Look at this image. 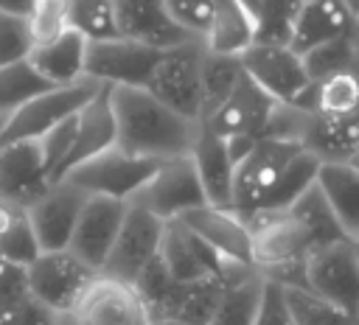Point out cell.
<instances>
[{
	"label": "cell",
	"mask_w": 359,
	"mask_h": 325,
	"mask_svg": "<svg viewBox=\"0 0 359 325\" xmlns=\"http://www.w3.org/2000/svg\"><path fill=\"white\" fill-rule=\"evenodd\" d=\"M247 224L252 238V266L266 280L286 289H306V258L314 249L348 238L317 182L292 207L258 213Z\"/></svg>",
	"instance_id": "1"
},
{
	"label": "cell",
	"mask_w": 359,
	"mask_h": 325,
	"mask_svg": "<svg viewBox=\"0 0 359 325\" xmlns=\"http://www.w3.org/2000/svg\"><path fill=\"white\" fill-rule=\"evenodd\" d=\"M320 157L297 140L264 137L236 165L233 210L241 219L292 207L320 174Z\"/></svg>",
	"instance_id": "2"
},
{
	"label": "cell",
	"mask_w": 359,
	"mask_h": 325,
	"mask_svg": "<svg viewBox=\"0 0 359 325\" xmlns=\"http://www.w3.org/2000/svg\"><path fill=\"white\" fill-rule=\"evenodd\" d=\"M118 120V148L146 160L188 157L202 134V123L174 112L146 87H112Z\"/></svg>",
	"instance_id": "3"
},
{
	"label": "cell",
	"mask_w": 359,
	"mask_h": 325,
	"mask_svg": "<svg viewBox=\"0 0 359 325\" xmlns=\"http://www.w3.org/2000/svg\"><path fill=\"white\" fill-rule=\"evenodd\" d=\"M202 64H205L202 39H191L185 45L168 48L160 64L154 67L146 90L174 112L202 123Z\"/></svg>",
	"instance_id": "4"
},
{
	"label": "cell",
	"mask_w": 359,
	"mask_h": 325,
	"mask_svg": "<svg viewBox=\"0 0 359 325\" xmlns=\"http://www.w3.org/2000/svg\"><path fill=\"white\" fill-rule=\"evenodd\" d=\"M101 87L104 84L95 81V78H81L76 84L48 90L45 95L34 98L31 104H25L22 109H17L6 120V129L0 134V146L17 143V140H39L42 134H48L62 120L79 115L101 92Z\"/></svg>",
	"instance_id": "5"
},
{
	"label": "cell",
	"mask_w": 359,
	"mask_h": 325,
	"mask_svg": "<svg viewBox=\"0 0 359 325\" xmlns=\"http://www.w3.org/2000/svg\"><path fill=\"white\" fill-rule=\"evenodd\" d=\"M157 168H160L157 160L135 157V154H126L123 148L112 146V148L101 151L98 157L73 168L65 179L73 182L76 188H81L87 196H109V199L132 202L135 193L151 179V174Z\"/></svg>",
	"instance_id": "6"
},
{
	"label": "cell",
	"mask_w": 359,
	"mask_h": 325,
	"mask_svg": "<svg viewBox=\"0 0 359 325\" xmlns=\"http://www.w3.org/2000/svg\"><path fill=\"white\" fill-rule=\"evenodd\" d=\"M28 291L53 314L76 311L79 300L84 297L87 286L95 280V269L87 266L70 249L42 252L28 269Z\"/></svg>",
	"instance_id": "7"
},
{
	"label": "cell",
	"mask_w": 359,
	"mask_h": 325,
	"mask_svg": "<svg viewBox=\"0 0 359 325\" xmlns=\"http://www.w3.org/2000/svg\"><path fill=\"white\" fill-rule=\"evenodd\" d=\"M129 205H137L163 221H177L185 213L205 207L208 196L202 191V182H199V174H196L191 154L160 162V168L135 193V199Z\"/></svg>",
	"instance_id": "8"
},
{
	"label": "cell",
	"mask_w": 359,
	"mask_h": 325,
	"mask_svg": "<svg viewBox=\"0 0 359 325\" xmlns=\"http://www.w3.org/2000/svg\"><path fill=\"white\" fill-rule=\"evenodd\" d=\"M306 289L359 317V252L351 238L325 244L306 258Z\"/></svg>",
	"instance_id": "9"
},
{
	"label": "cell",
	"mask_w": 359,
	"mask_h": 325,
	"mask_svg": "<svg viewBox=\"0 0 359 325\" xmlns=\"http://www.w3.org/2000/svg\"><path fill=\"white\" fill-rule=\"evenodd\" d=\"M165 50L149 48L143 42L115 36L104 42H90L87 50V78L109 87H146L154 67Z\"/></svg>",
	"instance_id": "10"
},
{
	"label": "cell",
	"mask_w": 359,
	"mask_h": 325,
	"mask_svg": "<svg viewBox=\"0 0 359 325\" xmlns=\"http://www.w3.org/2000/svg\"><path fill=\"white\" fill-rule=\"evenodd\" d=\"M241 67L278 104H294L311 87L303 56L294 53L289 45L255 42L250 50L241 53Z\"/></svg>",
	"instance_id": "11"
},
{
	"label": "cell",
	"mask_w": 359,
	"mask_h": 325,
	"mask_svg": "<svg viewBox=\"0 0 359 325\" xmlns=\"http://www.w3.org/2000/svg\"><path fill=\"white\" fill-rule=\"evenodd\" d=\"M280 104L266 95L247 73L241 76V81L236 84L233 95L222 104V109L205 120L202 126L208 132H213L216 137L222 140H236V137H244V140H264L269 134V126H272V118H275V109Z\"/></svg>",
	"instance_id": "12"
},
{
	"label": "cell",
	"mask_w": 359,
	"mask_h": 325,
	"mask_svg": "<svg viewBox=\"0 0 359 325\" xmlns=\"http://www.w3.org/2000/svg\"><path fill=\"white\" fill-rule=\"evenodd\" d=\"M163 233H165V221L157 219L154 213L129 205L123 227L118 233V241L107 258V266L101 269L104 275H112L118 280L135 283L143 269L160 255V244H163Z\"/></svg>",
	"instance_id": "13"
},
{
	"label": "cell",
	"mask_w": 359,
	"mask_h": 325,
	"mask_svg": "<svg viewBox=\"0 0 359 325\" xmlns=\"http://www.w3.org/2000/svg\"><path fill=\"white\" fill-rule=\"evenodd\" d=\"M73 314L81 325H151V314L137 286L104 272L87 286Z\"/></svg>",
	"instance_id": "14"
},
{
	"label": "cell",
	"mask_w": 359,
	"mask_h": 325,
	"mask_svg": "<svg viewBox=\"0 0 359 325\" xmlns=\"http://www.w3.org/2000/svg\"><path fill=\"white\" fill-rule=\"evenodd\" d=\"M50 168L39 140L0 146V199L31 207L50 191Z\"/></svg>",
	"instance_id": "15"
},
{
	"label": "cell",
	"mask_w": 359,
	"mask_h": 325,
	"mask_svg": "<svg viewBox=\"0 0 359 325\" xmlns=\"http://www.w3.org/2000/svg\"><path fill=\"white\" fill-rule=\"evenodd\" d=\"M126 210H129V202L109 199V196H90L79 216V224H76V233H73L67 249L73 255H79L87 266L101 272L107 266V258H109L115 241H118Z\"/></svg>",
	"instance_id": "16"
},
{
	"label": "cell",
	"mask_w": 359,
	"mask_h": 325,
	"mask_svg": "<svg viewBox=\"0 0 359 325\" xmlns=\"http://www.w3.org/2000/svg\"><path fill=\"white\" fill-rule=\"evenodd\" d=\"M160 261L165 263L168 275L180 283L224 280V272L230 266L227 258H222L213 247H208L180 219L165 221V233H163V244H160Z\"/></svg>",
	"instance_id": "17"
},
{
	"label": "cell",
	"mask_w": 359,
	"mask_h": 325,
	"mask_svg": "<svg viewBox=\"0 0 359 325\" xmlns=\"http://www.w3.org/2000/svg\"><path fill=\"white\" fill-rule=\"evenodd\" d=\"M87 199L90 196L81 188L62 179V182H53L50 191L28 207V221L39 238L42 252L70 247V238L76 233V224H79V216H81Z\"/></svg>",
	"instance_id": "18"
},
{
	"label": "cell",
	"mask_w": 359,
	"mask_h": 325,
	"mask_svg": "<svg viewBox=\"0 0 359 325\" xmlns=\"http://www.w3.org/2000/svg\"><path fill=\"white\" fill-rule=\"evenodd\" d=\"M118 34L149 48H177L191 42L194 36L171 17L165 0H112Z\"/></svg>",
	"instance_id": "19"
},
{
	"label": "cell",
	"mask_w": 359,
	"mask_h": 325,
	"mask_svg": "<svg viewBox=\"0 0 359 325\" xmlns=\"http://www.w3.org/2000/svg\"><path fill=\"white\" fill-rule=\"evenodd\" d=\"M191 233H196L208 247H213L222 258L238 261V263H252V238H250V224L241 219L236 210L224 207H196L180 219Z\"/></svg>",
	"instance_id": "20"
},
{
	"label": "cell",
	"mask_w": 359,
	"mask_h": 325,
	"mask_svg": "<svg viewBox=\"0 0 359 325\" xmlns=\"http://www.w3.org/2000/svg\"><path fill=\"white\" fill-rule=\"evenodd\" d=\"M112 146H118V120H115V109H112V87L104 84L101 92L79 112L76 146L53 182H62L73 168H79L81 162L98 157L101 151H107Z\"/></svg>",
	"instance_id": "21"
},
{
	"label": "cell",
	"mask_w": 359,
	"mask_h": 325,
	"mask_svg": "<svg viewBox=\"0 0 359 325\" xmlns=\"http://www.w3.org/2000/svg\"><path fill=\"white\" fill-rule=\"evenodd\" d=\"M359 22L348 14L342 0H303L292 25L289 48L300 56L311 53L314 48L339 39L351 31H356Z\"/></svg>",
	"instance_id": "22"
},
{
	"label": "cell",
	"mask_w": 359,
	"mask_h": 325,
	"mask_svg": "<svg viewBox=\"0 0 359 325\" xmlns=\"http://www.w3.org/2000/svg\"><path fill=\"white\" fill-rule=\"evenodd\" d=\"M191 160L196 165L202 191L208 196L210 207L233 210V188H236V160L227 148V140L216 137L202 126V134L191 151Z\"/></svg>",
	"instance_id": "23"
},
{
	"label": "cell",
	"mask_w": 359,
	"mask_h": 325,
	"mask_svg": "<svg viewBox=\"0 0 359 325\" xmlns=\"http://www.w3.org/2000/svg\"><path fill=\"white\" fill-rule=\"evenodd\" d=\"M255 39H258V25L250 6L244 0H216L210 28L202 39L205 48L210 53L241 59V53L250 50Z\"/></svg>",
	"instance_id": "24"
},
{
	"label": "cell",
	"mask_w": 359,
	"mask_h": 325,
	"mask_svg": "<svg viewBox=\"0 0 359 325\" xmlns=\"http://www.w3.org/2000/svg\"><path fill=\"white\" fill-rule=\"evenodd\" d=\"M87 50H90V42L70 28L53 42L36 45L28 59L50 84L67 87L87 78Z\"/></svg>",
	"instance_id": "25"
},
{
	"label": "cell",
	"mask_w": 359,
	"mask_h": 325,
	"mask_svg": "<svg viewBox=\"0 0 359 325\" xmlns=\"http://www.w3.org/2000/svg\"><path fill=\"white\" fill-rule=\"evenodd\" d=\"M317 185L325 193L339 227L351 241L359 238V168L348 162H323Z\"/></svg>",
	"instance_id": "26"
},
{
	"label": "cell",
	"mask_w": 359,
	"mask_h": 325,
	"mask_svg": "<svg viewBox=\"0 0 359 325\" xmlns=\"http://www.w3.org/2000/svg\"><path fill=\"white\" fill-rule=\"evenodd\" d=\"M264 289H266V277L258 269L227 283L219 294L216 311L208 325H255Z\"/></svg>",
	"instance_id": "27"
},
{
	"label": "cell",
	"mask_w": 359,
	"mask_h": 325,
	"mask_svg": "<svg viewBox=\"0 0 359 325\" xmlns=\"http://www.w3.org/2000/svg\"><path fill=\"white\" fill-rule=\"evenodd\" d=\"M244 67L238 56H222L210 53L205 48V64H202V123L210 120L222 104L233 95L236 84L241 81Z\"/></svg>",
	"instance_id": "28"
},
{
	"label": "cell",
	"mask_w": 359,
	"mask_h": 325,
	"mask_svg": "<svg viewBox=\"0 0 359 325\" xmlns=\"http://www.w3.org/2000/svg\"><path fill=\"white\" fill-rule=\"evenodd\" d=\"M56 84H50L31 64V59H22V62L0 67V115L11 118L17 109H22L25 104H31L34 98L45 95Z\"/></svg>",
	"instance_id": "29"
},
{
	"label": "cell",
	"mask_w": 359,
	"mask_h": 325,
	"mask_svg": "<svg viewBox=\"0 0 359 325\" xmlns=\"http://www.w3.org/2000/svg\"><path fill=\"white\" fill-rule=\"evenodd\" d=\"M286 303L292 311L294 325H359V317L348 314L345 308L323 300L320 294L309 291V289H286Z\"/></svg>",
	"instance_id": "30"
},
{
	"label": "cell",
	"mask_w": 359,
	"mask_h": 325,
	"mask_svg": "<svg viewBox=\"0 0 359 325\" xmlns=\"http://www.w3.org/2000/svg\"><path fill=\"white\" fill-rule=\"evenodd\" d=\"M70 28L79 31L87 42L121 36L112 0H70Z\"/></svg>",
	"instance_id": "31"
},
{
	"label": "cell",
	"mask_w": 359,
	"mask_h": 325,
	"mask_svg": "<svg viewBox=\"0 0 359 325\" xmlns=\"http://www.w3.org/2000/svg\"><path fill=\"white\" fill-rule=\"evenodd\" d=\"M297 8H300V0H258L255 11H252L255 25H258V39L255 42L289 45Z\"/></svg>",
	"instance_id": "32"
},
{
	"label": "cell",
	"mask_w": 359,
	"mask_h": 325,
	"mask_svg": "<svg viewBox=\"0 0 359 325\" xmlns=\"http://www.w3.org/2000/svg\"><path fill=\"white\" fill-rule=\"evenodd\" d=\"M356 53H359V28L339 36V39H331V42L314 48L311 53L303 56V62H306L311 81H317V78H325V76L348 67L356 59Z\"/></svg>",
	"instance_id": "33"
},
{
	"label": "cell",
	"mask_w": 359,
	"mask_h": 325,
	"mask_svg": "<svg viewBox=\"0 0 359 325\" xmlns=\"http://www.w3.org/2000/svg\"><path fill=\"white\" fill-rule=\"evenodd\" d=\"M28 28L34 48L62 36L65 31H70V0H34Z\"/></svg>",
	"instance_id": "34"
},
{
	"label": "cell",
	"mask_w": 359,
	"mask_h": 325,
	"mask_svg": "<svg viewBox=\"0 0 359 325\" xmlns=\"http://www.w3.org/2000/svg\"><path fill=\"white\" fill-rule=\"evenodd\" d=\"M39 255H42V247H39V238H36V233L28 221V210H25V216L0 238V258L28 269Z\"/></svg>",
	"instance_id": "35"
},
{
	"label": "cell",
	"mask_w": 359,
	"mask_h": 325,
	"mask_svg": "<svg viewBox=\"0 0 359 325\" xmlns=\"http://www.w3.org/2000/svg\"><path fill=\"white\" fill-rule=\"evenodd\" d=\"M31 50H34V39L28 20L0 11V67L28 59Z\"/></svg>",
	"instance_id": "36"
},
{
	"label": "cell",
	"mask_w": 359,
	"mask_h": 325,
	"mask_svg": "<svg viewBox=\"0 0 359 325\" xmlns=\"http://www.w3.org/2000/svg\"><path fill=\"white\" fill-rule=\"evenodd\" d=\"M76 134H79V115L62 120L59 126H53L48 134L39 137L42 148H45V160H48V168H50V182L56 179V174L62 171V165L67 162L73 146H76Z\"/></svg>",
	"instance_id": "37"
},
{
	"label": "cell",
	"mask_w": 359,
	"mask_h": 325,
	"mask_svg": "<svg viewBox=\"0 0 359 325\" xmlns=\"http://www.w3.org/2000/svg\"><path fill=\"white\" fill-rule=\"evenodd\" d=\"M171 17L194 36V39H205L210 20H213V8L216 0H165Z\"/></svg>",
	"instance_id": "38"
},
{
	"label": "cell",
	"mask_w": 359,
	"mask_h": 325,
	"mask_svg": "<svg viewBox=\"0 0 359 325\" xmlns=\"http://www.w3.org/2000/svg\"><path fill=\"white\" fill-rule=\"evenodd\" d=\"M0 325H56V314L45 308L34 294L0 308Z\"/></svg>",
	"instance_id": "39"
},
{
	"label": "cell",
	"mask_w": 359,
	"mask_h": 325,
	"mask_svg": "<svg viewBox=\"0 0 359 325\" xmlns=\"http://www.w3.org/2000/svg\"><path fill=\"white\" fill-rule=\"evenodd\" d=\"M255 325H294L292 311H289V303H286V291H283L280 283L266 280V289H264V300H261Z\"/></svg>",
	"instance_id": "40"
},
{
	"label": "cell",
	"mask_w": 359,
	"mask_h": 325,
	"mask_svg": "<svg viewBox=\"0 0 359 325\" xmlns=\"http://www.w3.org/2000/svg\"><path fill=\"white\" fill-rule=\"evenodd\" d=\"M31 291H28V275H25V269L0 258V308L11 305V303H17V300H22Z\"/></svg>",
	"instance_id": "41"
},
{
	"label": "cell",
	"mask_w": 359,
	"mask_h": 325,
	"mask_svg": "<svg viewBox=\"0 0 359 325\" xmlns=\"http://www.w3.org/2000/svg\"><path fill=\"white\" fill-rule=\"evenodd\" d=\"M25 216V207H20V205H14V202H6V199H0V238L20 221Z\"/></svg>",
	"instance_id": "42"
},
{
	"label": "cell",
	"mask_w": 359,
	"mask_h": 325,
	"mask_svg": "<svg viewBox=\"0 0 359 325\" xmlns=\"http://www.w3.org/2000/svg\"><path fill=\"white\" fill-rule=\"evenodd\" d=\"M31 8H34V0H0V11L17 14V17H25V20H28Z\"/></svg>",
	"instance_id": "43"
},
{
	"label": "cell",
	"mask_w": 359,
	"mask_h": 325,
	"mask_svg": "<svg viewBox=\"0 0 359 325\" xmlns=\"http://www.w3.org/2000/svg\"><path fill=\"white\" fill-rule=\"evenodd\" d=\"M56 325H81L79 317L70 311V314H56Z\"/></svg>",
	"instance_id": "44"
},
{
	"label": "cell",
	"mask_w": 359,
	"mask_h": 325,
	"mask_svg": "<svg viewBox=\"0 0 359 325\" xmlns=\"http://www.w3.org/2000/svg\"><path fill=\"white\" fill-rule=\"evenodd\" d=\"M342 3H345L348 14H351V17H353V20L359 22V0H342Z\"/></svg>",
	"instance_id": "45"
},
{
	"label": "cell",
	"mask_w": 359,
	"mask_h": 325,
	"mask_svg": "<svg viewBox=\"0 0 359 325\" xmlns=\"http://www.w3.org/2000/svg\"><path fill=\"white\" fill-rule=\"evenodd\" d=\"M151 325H194V322H182V319H151Z\"/></svg>",
	"instance_id": "46"
},
{
	"label": "cell",
	"mask_w": 359,
	"mask_h": 325,
	"mask_svg": "<svg viewBox=\"0 0 359 325\" xmlns=\"http://www.w3.org/2000/svg\"><path fill=\"white\" fill-rule=\"evenodd\" d=\"M348 165H353V168H359V143H356V151H353V157H351V162Z\"/></svg>",
	"instance_id": "47"
},
{
	"label": "cell",
	"mask_w": 359,
	"mask_h": 325,
	"mask_svg": "<svg viewBox=\"0 0 359 325\" xmlns=\"http://www.w3.org/2000/svg\"><path fill=\"white\" fill-rule=\"evenodd\" d=\"M6 120H8V118H6V115H0V134H3V129H6Z\"/></svg>",
	"instance_id": "48"
},
{
	"label": "cell",
	"mask_w": 359,
	"mask_h": 325,
	"mask_svg": "<svg viewBox=\"0 0 359 325\" xmlns=\"http://www.w3.org/2000/svg\"><path fill=\"white\" fill-rule=\"evenodd\" d=\"M353 244H356V252H359V238H356V241H353Z\"/></svg>",
	"instance_id": "49"
},
{
	"label": "cell",
	"mask_w": 359,
	"mask_h": 325,
	"mask_svg": "<svg viewBox=\"0 0 359 325\" xmlns=\"http://www.w3.org/2000/svg\"><path fill=\"white\" fill-rule=\"evenodd\" d=\"M300 3H303V0H300Z\"/></svg>",
	"instance_id": "50"
}]
</instances>
